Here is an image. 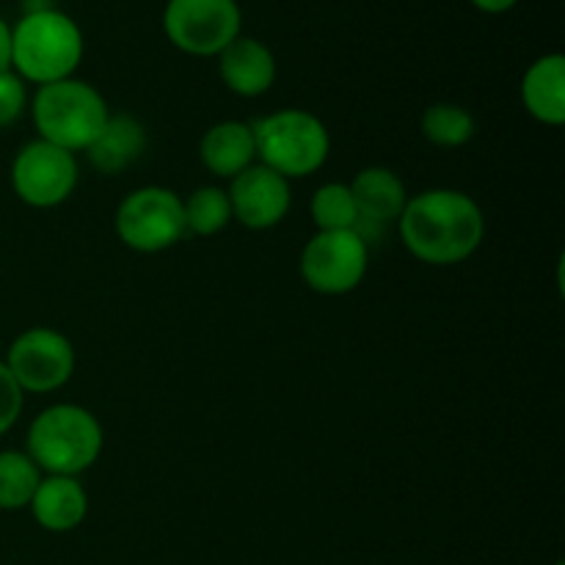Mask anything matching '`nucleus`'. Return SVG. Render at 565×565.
I'll return each mask as SVG.
<instances>
[{"instance_id": "obj_1", "label": "nucleus", "mask_w": 565, "mask_h": 565, "mask_svg": "<svg viewBox=\"0 0 565 565\" xmlns=\"http://www.w3.org/2000/svg\"><path fill=\"white\" fill-rule=\"evenodd\" d=\"M403 246L425 265H458L472 257L486 237L480 204L456 188H434L412 196L397 218Z\"/></svg>"}, {"instance_id": "obj_2", "label": "nucleus", "mask_w": 565, "mask_h": 565, "mask_svg": "<svg viewBox=\"0 0 565 565\" xmlns=\"http://www.w3.org/2000/svg\"><path fill=\"white\" fill-rule=\"evenodd\" d=\"M83 50L81 25L55 6L22 14L11 25V70L25 83L66 81L81 66Z\"/></svg>"}, {"instance_id": "obj_3", "label": "nucleus", "mask_w": 565, "mask_h": 565, "mask_svg": "<svg viewBox=\"0 0 565 565\" xmlns=\"http://www.w3.org/2000/svg\"><path fill=\"white\" fill-rule=\"evenodd\" d=\"M105 434L99 419L75 403H55L31 423L25 452L42 475L77 478L97 463Z\"/></svg>"}, {"instance_id": "obj_4", "label": "nucleus", "mask_w": 565, "mask_h": 565, "mask_svg": "<svg viewBox=\"0 0 565 565\" xmlns=\"http://www.w3.org/2000/svg\"><path fill=\"white\" fill-rule=\"evenodd\" d=\"M31 116L39 138L75 154L92 147L94 138L103 132L110 110L92 83L66 77L36 88Z\"/></svg>"}, {"instance_id": "obj_5", "label": "nucleus", "mask_w": 565, "mask_h": 565, "mask_svg": "<svg viewBox=\"0 0 565 565\" xmlns=\"http://www.w3.org/2000/svg\"><path fill=\"white\" fill-rule=\"evenodd\" d=\"M257 163L285 180L309 177L329 160L331 138L323 121L301 108H285L252 121Z\"/></svg>"}, {"instance_id": "obj_6", "label": "nucleus", "mask_w": 565, "mask_h": 565, "mask_svg": "<svg viewBox=\"0 0 565 565\" xmlns=\"http://www.w3.org/2000/svg\"><path fill=\"white\" fill-rule=\"evenodd\" d=\"M116 237L138 254H158L185 237L182 199L160 185L136 188L121 199L114 215Z\"/></svg>"}, {"instance_id": "obj_7", "label": "nucleus", "mask_w": 565, "mask_h": 565, "mask_svg": "<svg viewBox=\"0 0 565 565\" xmlns=\"http://www.w3.org/2000/svg\"><path fill=\"white\" fill-rule=\"evenodd\" d=\"M243 11L237 0H169L163 31L177 50L213 58L241 36Z\"/></svg>"}, {"instance_id": "obj_8", "label": "nucleus", "mask_w": 565, "mask_h": 565, "mask_svg": "<svg viewBox=\"0 0 565 565\" xmlns=\"http://www.w3.org/2000/svg\"><path fill=\"white\" fill-rule=\"evenodd\" d=\"M370 246L353 230L315 232L301 252V276L320 296H345L367 276Z\"/></svg>"}, {"instance_id": "obj_9", "label": "nucleus", "mask_w": 565, "mask_h": 565, "mask_svg": "<svg viewBox=\"0 0 565 565\" xmlns=\"http://www.w3.org/2000/svg\"><path fill=\"white\" fill-rule=\"evenodd\" d=\"M3 364L25 395H47L75 373V348L61 331L36 326L11 342Z\"/></svg>"}, {"instance_id": "obj_10", "label": "nucleus", "mask_w": 565, "mask_h": 565, "mask_svg": "<svg viewBox=\"0 0 565 565\" xmlns=\"http://www.w3.org/2000/svg\"><path fill=\"white\" fill-rule=\"evenodd\" d=\"M77 185V160L66 149L36 138L17 152L11 188L28 207L50 210L64 204Z\"/></svg>"}, {"instance_id": "obj_11", "label": "nucleus", "mask_w": 565, "mask_h": 565, "mask_svg": "<svg viewBox=\"0 0 565 565\" xmlns=\"http://www.w3.org/2000/svg\"><path fill=\"white\" fill-rule=\"evenodd\" d=\"M232 204V218L246 230H274L290 213V180L270 171L268 166L254 163L232 180L226 191Z\"/></svg>"}, {"instance_id": "obj_12", "label": "nucleus", "mask_w": 565, "mask_h": 565, "mask_svg": "<svg viewBox=\"0 0 565 565\" xmlns=\"http://www.w3.org/2000/svg\"><path fill=\"white\" fill-rule=\"evenodd\" d=\"M353 202H356V232L364 243H375L384 237L392 224H397L403 207L408 202L406 185L401 177L384 166H370L353 177L351 185Z\"/></svg>"}, {"instance_id": "obj_13", "label": "nucleus", "mask_w": 565, "mask_h": 565, "mask_svg": "<svg viewBox=\"0 0 565 565\" xmlns=\"http://www.w3.org/2000/svg\"><path fill=\"white\" fill-rule=\"evenodd\" d=\"M218 72L224 86L237 97H263L276 81V55L259 39L237 36L218 53Z\"/></svg>"}, {"instance_id": "obj_14", "label": "nucleus", "mask_w": 565, "mask_h": 565, "mask_svg": "<svg viewBox=\"0 0 565 565\" xmlns=\"http://www.w3.org/2000/svg\"><path fill=\"white\" fill-rule=\"evenodd\" d=\"M199 158L210 174L221 180H235L241 171L257 163V143L248 121L226 119L210 127L199 143Z\"/></svg>"}, {"instance_id": "obj_15", "label": "nucleus", "mask_w": 565, "mask_h": 565, "mask_svg": "<svg viewBox=\"0 0 565 565\" xmlns=\"http://www.w3.org/2000/svg\"><path fill=\"white\" fill-rule=\"evenodd\" d=\"M31 513L47 533H70L86 522L88 494L77 478L47 475L31 500Z\"/></svg>"}, {"instance_id": "obj_16", "label": "nucleus", "mask_w": 565, "mask_h": 565, "mask_svg": "<svg viewBox=\"0 0 565 565\" xmlns=\"http://www.w3.org/2000/svg\"><path fill=\"white\" fill-rule=\"evenodd\" d=\"M147 127L136 116L110 114L103 132L86 149L88 163L97 171H103V174H119V171L130 169L147 152Z\"/></svg>"}, {"instance_id": "obj_17", "label": "nucleus", "mask_w": 565, "mask_h": 565, "mask_svg": "<svg viewBox=\"0 0 565 565\" xmlns=\"http://www.w3.org/2000/svg\"><path fill=\"white\" fill-rule=\"evenodd\" d=\"M524 108L533 119L550 127L565 121V58L563 53L541 55L530 64L522 81Z\"/></svg>"}, {"instance_id": "obj_18", "label": "nucleus", "mask_w": 565, "mask_h": 565, "mask_svg": "<svg viewBox=\"0 0 565 565\" xmlns=\"http://www.w3.org/2000/svg\"><path fill=\"white\" fill-rule=\"evenodd\" d=\"M42 478V469L25 450H0V511H22L31 505Z\"/></svg>"}, {"instance_id": "obj_19", "label": "nucleus", "mask_w": 565, "mask_h": 565, "mask_svg": "<svg viewBox=\"0 0 565 565\" xmlns=\"http://www.w3.org/2000/svg\"><path fill=\"white\" fill-rule=\"evenodd\" d=\"M182 213H185V230L199 237L218 235L232 221V204L226 191L213 185L196 188L188 199H182Z\"/></svg>"}, {"instance_id": "obj_20", "label": "nucleus", "mask_w": 565, "mask_h": 565, "mask_svg": "<svg viewBox=\"0 0 565 565\" xmlns=\"http://www.w3.org/2000/svg\"><path fill=\"white\" fill-rule=\"evenodd\" d=\"M475 116L456 103H436L423 114V136L441 149H458L475 138Z\"/></svg>"}, {"instance_id": "obj_21", "label": "nucleus", "mask_w": 565, "mask_h": 565, "mask_svg": "<svg viewBox=\"0 0 565 565\" xmlns=\"http://www.w3.org/2000/svg\"><path fill=\"white\" fill-rule=\"evenodd\" d=\"M309 213L318 232H342L356 226V202H353L351 188L342 182L320 185L309 202Z\"/></svg>"}, {"instance_id": "obj_22", "label": "nucleus", "mask_w": 565, "mask_h": 565, "mask_svg": "<svg viewBox=\"0 0 565 565\" xmlns=\"http://www.w3.org/2000/svg\"><path fill=\"white\" fill-rule=\"evenodd\" d=\"M28 108L25 81L14 70L0 72V130L11 127Z\"/></svg>"}, {"instance_id": "obj_23", "label": "nucleus", "mask_w": 565, "mask_h": 565, "mask_svg": "<svg viewBox=\"0 0 565 565\" xmlns=\"http://www.w3.org/2000/svg\"><path fill=\"white\" fill-rule=\"evenodd\" d=\"M22 406H25V392L17 386L9 367L0 362V436L14 428V423L22 414Z\"/></svg>"}, {"instance_id": "obj_24", "label": "nucleus", "mask_w": 565, "mask_h": 565, "mask_svg": "<svg viewBox=\"0 0 565 565\" xmlns=\"http://www.w3.org/2000/svg\"><path fill=\"white\" fill-rule=\"evenodd\" d=\"M11 70V25L0 17V72Z\"/></svg>"}, {"instance_id": "obj_25", "label": "nucleus", "mask_w": 565, "mask_h": 565, "mask_svg": "<svg viewBox=\"0 0 565 565\" xmlns=\"http://www.w3.org/2000/svg\"><path fill=\"white\" fill-rule=\"evenodd\" d=\"M469 3L478 11H483V14H505V11H511L519 0H469Z\"/></svg>"}]
</instances>
